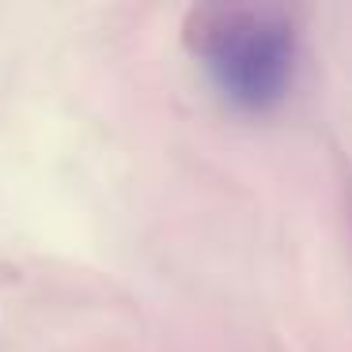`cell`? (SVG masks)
Listing matches in <instances>:
<instances>
[{
  "mask_svg": "<svg viewBox=\"0 0 352 352\" xmlns=\"http://www.w3.org/2000/svg\"><path fill=\"white\" fill-rule=\"evenodd\" d=\"M182 38L220 99L243 114L276 110L296 84L299 27L280 4H197Z\"/></svg>",
  "mask_w": 352,
  "mask_h": 352,
  "instance_id": "6da1fadb",
  "label": "cell"
}]
</instances>
